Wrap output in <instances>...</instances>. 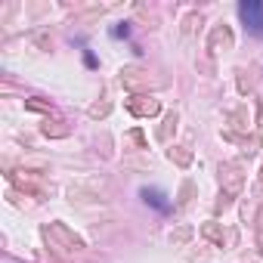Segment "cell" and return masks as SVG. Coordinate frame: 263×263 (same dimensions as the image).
I'll list each match as a JSON object with an SVG mask.
<instances>
[{"label":"cell","instance_id":"2","mask_svg":"<svg viewBox=\"0 0 263 263\" xmlns=\"http://www.w3.org/2000/svg\"><path fill=\"white\" fill-rule=\"evenodd\" d=\"M41 235H44V241L50 245V251H56V254H78V251L87 248L84 238H81L74 229H68L65 223H59V220L44 223V226H41Z\"/></svg>","mask_w":263,"mask_h":263},{"label":"cell","instance_id":"14","mask_svg":"<svg viewBox=\"0 0 263 263\" xmlns=\"http://www.w3.org/2000/svg\"><path fill=\"white\" fill-rule=\"evenodd\" d=\"M167 158H171L177 167H183V171L192 167V152H189L186 146H171V149H167Z\"/></svg>","mask_w":263,"mask_h":263},{"label":"cell","instance_id":"13","mask_svg":"<svg viewBox=\"0 0 263 263\" xmlns=\"http://www.w3.org/2000/svg\"><path fill=\"white\" fill-rule=\"evenodd\" d=\"M195 195H198V186H195L192 180H183V183H180V192H177V208H180V211L192 208Z\"/></svg>","mask_w":263,"mask_h":263},{"label":"cell","instance_id":"26","mask_svg":"<svg viewBox=\"0 0 263 263\" xmlns=\"http://www.w3.org/2000/svg\"><path fill=\"white\" fill-rule=\"evenodd\" d=\"M248 263H254V260H248Z\"/></svg>","mask_w":263,"mask_h":263},{"label":"cell","instance_id":"10","mask_svg":"<svg viewBox=\"0 0 263 263\" xmlns=\"http://www.w3.org/2000/svg\"><path fill=\"white\" fill-rule=\"evenodd\" d=\"M223 140H226V143H238L248 158L257 155V149H260V137H257V134H235V130H226Z\"/></svg>","mask_w":263,"mask_h":263},{"label":"cell","instance_id":"25","mask_svg":"<svg viewBox=\"0 0 263 263\" xmlns=\"http://www.w3.org/2000/svg\"><path fill=\"white\" fill-rule=\"evenodd\" d=\"M257 183H260V189H263V167H260V174H257Z\"/></svg>","mask_w":263,"mask_h":263},{"label":"cell","instance_id":"6","mask_svg":"<svg viewBox=\"0 0 263 263\" xmlns=\"http://www.w3.org/2000/svg\"><path fill=\"white\" fill-rule=\"evenodd\" d=\"M238 16H241L245 28L251 34L263 37V4H260V0H241V4H238Z\"/></svg>","mask_w":263,"mask_h":263},{"label":"cell","instance_id":"21","mask_svg":"<svg viewBox=\"0 0 263 263\" xmlns=\"http://www.w3.org/2000/svg\"><path fill=\"white\" fill-rule=\"evenodd\" d=\"M124 143H130L137 152H143V149H146V137H143V130H140V127H137V130H130V134L124 137Z\"/></svg>","mask_w":263,"mask_h":263},{"label":"cell","instance_id":"17","mask_svg":"<svg viewBox=\"0 0 263 263\" xmlns=\"http://www.w3.org/2000/svg\"><path fill=\"white\" fill-rule=\"evenodd\" d=\"M108 111H111V102H108L105 96H102V99H96V102H93V105L87 108V115H90L93 121H99V118H105Z\"/></svg>","mask_w":263,"mask_h":263},{"label":"cell","instance_id":"23","mask_svg":"<svg viewBox=\"0 0 263 263\" xmlns=\"http://www.w3.org/2000/svg\"><path fill=\"white\" fill-rule=\"evenodd\" d=\"M254 241H257V254H263V229H257V235H254Z\"/></svg>","mask_w":263,"mask_h":263},{"label":"cell","instance_id":"19","mask_svg":"<svg viewBox=\"0 0 263 263\" xmlns=\"http://www.w3.org/2000/svg\"><path fill=\"white\" fill-rule=\"evenodd\" d=\"M25 108H31V111H41V115H53V102H47V99H41V96H34V99H25Z\"/></svg>","mask_w":263,"mask_h":263},{"label":"cell","instance_id":"4","mask_svg":"<svg viewBox=\"0 0 263 263\" xmlns=\"http://www.w3.org/2000/svg\"><path fill=\"white\" fill-rule=\"evenodd\" d=\"M241 189H245L241 164H238V161H226V164H220V192H226V195L238 198V195H241Z\"/></svg>","mask_w":263,"mask_h":263},{"label":"cell","instance_id":"22","mask_svg":"<svg viewBox=\"0 0 263 263\" xmlns=\"http://www.w3.org/2000/svg\"><path fill=\"white\" fill-rule=\"evenodd\" d=\"M254 105H257V124H260V130H263V99H257Z\"/></svg>","mask_w":263,"mask_h":263},{"label":"cell","instance_id":"24","mask_svg":"<svg viewBox=\"0 0 263 263\" xmlns=\"http://www.w3.org/2000/svg\"><path fill=\"white\" fill-rule=\"evenodd\" d=\"M124 167H149V161H124Z\"/></svg>","mask_w":263,"mask_h":263},{"label":"cell","instance_id":"12","mask_svg":"<svg viewBox=\"0 0 263 263\" xmlns=\"http://www.w3.org/2000/svg\"><path fill=\"white\" fill-rule=\"evenodd\" d=\"M177 124H180V115H177V111H167V115L161 118V127H158L155 137H158L161 143H171V137L177 134Z\"/></svg>","mask_w":263,"mask_h":263},{"label":"cell","instance_id":"7","mask_svg":"<svg viewBox=\"0 0 263 263\" xmlns=\"http://www.w3.org/2000/svg\"><path fill=\"white\" fill-rule=\"evenodd\" d=\"M232 47H235V34H232V28H229L226 22L214 25L211 34H208V50H211L214 56H220V53H229Z\"/></svg>","mask_w":263,"mask_h":263},{"label":"cell","instance_id":"11","mask_svg":"<svg viewBox=\"0 0 263 263\" xmlns=\"http://www.w3.org/2000/svg\"><path fill=\"white\" fill-rule=\"evenodd\" d=\"M41 134L47 137V140H62V137H68L71 134V127H68V121H59V118H47L44 124H41Z\"/></svg>","mask_w":263,"mask_h":263},{"label":"cell","instance_id":"3","mask_svg":"<svg viewBox=\"0 0 263 263\" xmlns=\"http://www.w3.org/2000/svg\"><path fill=\"white\" fill-rule=\"evenodd\" d=\"M68 201H71V204H99V201H108L105 183H99V180L71 183V186H68Z\"/></svg>","mask_w":263,"mask_h":263},{"label":"cell","instance_id":"15","mask_svg":"<svg viewBox=\"0 0 263 263\" xmlns=\"http://www.w3.org/2000/svg\"><path fill=\"white\" fill-rule=\"evenodd\" d=\"M192 235H195L192 226H177V229L171 232V245H174V248H186V245L192 241Z\"/></svg>","mask_w":263,"mask_h":263},{"label":"cell","instance_id":"20","mask_svg":"<svg viewBox=\"0 0 263 263\" xmlns=\"http://www.w3.org/2000/svg\"><path fill=\"white\" fill-rule=\"evenodd\" d=\"M229 124L235 130H248V108H232L229 111Z\"/></svg>","mask_w":263,"mask_h":263},{"label":"cell","instance_id":"16","mask_svg":"<svg viewBox=\"0 0 263 263\" xmlns=\"http://www.w3.org/2000/svg\"><path fill=\"white\" fill-rule=\"evenodd\" d=\"M140 195H143V198H146L152 208H158V211H171V201H167V198H164L158 189H143Z\"/></svg>","mask_w":263,"mask_h":263},{"label":"cell","instance_id":"8","mask_svg":"<svg viewBox=\"0 0 263 263\" xmlns=\"http://www.w3.org/2000/svg\"><path fill=\"white\" fill-rule=\"evenodd\" d=\"M127 111L134 118H155L161 111V99H155L152 93L149 96H130L127 99Z\"/></svg>","mask_w":263,"mask_h":263},{"label":"cell","instance_id":"9","mask_svg":"<svg viewBox=\"0 0 263 263\" xmlns=\"http://www.w3.org/2000/svg\"><path fill=\"white\" fill-rule=\"evenodd\" d=\"M235 81H238V90L241 93H254L257 90V81H260V65H238L235 68Z\"/></svg>","mask_w":263,"mask_h":263},{"label":"cell","instance_id":"18","mask_svg":"<svg viewBox=\"0 0 263 263\" xmlns=\"http://www.w3.org/2000/svg\"><path fill=\"white\" fill-rule=\"evenodd\" d=\"M201 22H204V19H201V13H189V16L183 19V34H186V37H189V34H195V31L201 28Z\"/></svg>","mask_w":263,"mask_h":263},{"label":"cell","instance_id":"1","mask_svg":"<svg viewBox=\"0 0 263 263\" xmlns=\"http://www.w3.org/2000/svg\"><path fill=\"white\" fill-rule=\"evenodd\" d=\"M118 81H121L124 90H130V96H149V90H164V87H167L164 78L152 74V71L143 68V65H124V68L118 71Z\"/></svg>","mask_w":263,"mask_h":263},{"label":"cell","instance_id":"5","mask_svg":"<svg viewBox=\"0 0 263 263\" xmlns=\"http://www.w3.org/2000/svg\"><path fill=\"white\" fill-rule=\"evenodd\" d=\"M201 238L208 241V245H214V248H232L235 245V232L232 229H223V223H217V220H208V223H201Z\"/></svg>","mask_w":263,"mask_h":263}]
</instances>
